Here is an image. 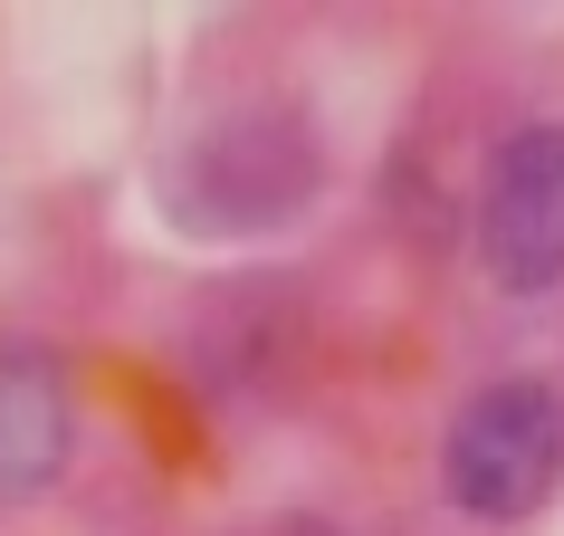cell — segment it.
I'll return each instance as SVG.
<instances>
[{
	"instance_id": "3957f363",
	"label": "cell",
	"mask_w": 564,
	"mask_h": 536,
	"mask_svg": "<svg viewBox=\"0 0 564 536\" xmlns=\"http://www.w3.org/2000/svg\"><path fill=\"white\" fill-rule=\"evenodd\" d=\"M478 268L507 298L564 288V125H517L478 173Z\"/></svg>"
},
{
	"instance_id": "6da1fadb",
	"label": "cell",
	"mask_w": 564,
	"mask_h": 536,
	"mask_svg": "<svg viewBox=\"0 0 564 536\" xmlns=\"http://www.w3.org/2000/svg\"><path fill=\"white\" fill-rule=\"evenodd\" d=\"M326 192V144L297 106H230L210 116L163 173V221L182 239H268Z\"/></svg>"
},
{
	"instance_id": "277c9868",
	"label": "cell",
	"mask_w": 564,
	"mask_h": 536,
	"mask_svg": "<svg viewBox=\"0 0 564 536\" xmlns=\"http://www.w3.org/2000/svg\"><path fill=\"white\" fill-rule=\"evenodd\" d=\"M77 450V384L48 335H0V507L48 499Z\"/></svg>"
},
{
	"instance_id": "8992f818",
	"label": "cell",
	"mask_w": 564,
	"mask_h": 536,
	"mask_svg": "<svg viewBox=\"0 0 564 536\" xmlns=\"http://www.w3.org/2000/svg\"><path fill=\"white\" fill-rule=\"evenodd\" d=\"M249 536H335L326 517H268V527H249Z\"/></svg>"
},
{
	"instance_id": "5b68a950",
	"label": "cell",
	"mask_w": 564,
	"mask_h": 536,
	"mask_svg": "<svg viewBox=\"0 0 564 536\" xmlns=\"http://www.w3.org/2000/svg\"><path fill=\"white\" fill-rule=\"evenodd\" d=\"M278 345H297V317L278 307V288L259 298V326H230V307H210L202 317V345H192V364H202V384H268L278 374Z\"/></svg>"
},
{
	"instance_id": "7a4b0ae2",
	"label": "cell",
	"mask_w": 564,
	"mask_h": 536,
	"mask_svg": "<svg viewBox=\"0 0 564 536\" xmlns=\"http://www.w3.org/2000/svg\"><path fill=\"white\" fill-rule=\"evenodd\" d=\"M441 489L478 527H517L564 489V393L535 374H498L449 412Z\"/></svg>"
}]
</instances>
